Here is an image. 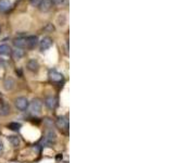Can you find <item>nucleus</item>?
<instances>
[{
  "mask_svg": "<svg viewBox=\"0 0 174 163\" xmlns=\"http://www.w3.org/2000/svg\"><path fill=\"white\" fill-rule=\"evenodd\" d=\"M57 126L62 129L68 128V126H69V121H68V119L65 118V116H59L58 120H57Z\"/></svg>",
  "mask_w": 174,
  "mask_h": 163,
  "instance_id": "nucleus-9",
  "label": "nucleus"
},
{
  "mask_svg": "<svg viewBox=\"0 0 174 163\" xmlns=\"http://www.w3.org/2000/svg\"><path fill=\"white\" fill-rule=\"evenodd\" d=\"M41 107H43V103L39 99H33L32 102L28 103V108H30V111L34 115H39L41 112Z\"/></svg>",
  "mask_w": 174,
  "mask_h": 163,
  "instance_id": "nucleus-1",
  "label": "nucleus"
},
{
  "mask_svg": "<svg viewBox=\"0 0 174 163\" xmlns=\"http://www.w3.org/2000/svg\"><path fill=\"white\" fill-rule=\"evenodd\" d=\"M45 105L48 109H50V110L54 109V108L57 107V99L52 96L47 97V98L45 99Z\"/></svg>",
  "mask_w": 174,
  "mask_h": 163,
  "instance_id": "nucleus-8",
  "label": "nucleus"
},
{
  "mask_svg": "<svg viewBox=\"0 0 174 163\" xmlns=\"http://www.w3.org/2000/svg\"><path fill=\"white\" fill-rule=\"evenodd\" d=\"M39 2H40V0H31V3H32L33 6H35V7H38Z\"/></svg>",
  "mask_w": 174,
  "mask_h": 163,
  "instance_id": "nucleus-20",
  "label": "nucleus"
},
{
  "mask_svg": "<svg viewBox=\"0 0 174 163\" xmlns=\"http://www.w3.org/2000/svg\"><path fill=\"white\" fill-rule=\"evenodd\" d=\"M11 1L10 0H1L0 1V10L1 11H7L11 8Z\"/></svg>",
  "mask_w": 174,
  "mask_h": 163,
  "instance_id": "nucleus-13",
  "label": "nucleus"
},
{
  "mask_svg": "<svg viewBox=\"0 0 174 163\" xmlns=\"http://www.w3.org/2000/svg\"><path fill=\"white\" fill-rule=\"evenodd\" d=\"M14 103H15V107H16L20 111H25L28 108V100L25 97H19V98H16Z\"/></svg>",
  "mask_w": 174,
  "mask_h": 163,
  "instance_id": "nucleus-2",
  "label": "nucleus"
},
{
  "mask_svg": "<svg viewBox=\"0 0 174 163\" xmlns=\"http://www.w3.org/2000/svg\"><path fill=\"white\" fill-rule=\"evenodd\" d=\"M11 54V48L8 45H0V56H8Z\"/></svg>",
  "mask_w": 174,
  "mask_h": 163,
  "instance_id": "nucleus-14",
  "label": "nucleus"
},
{
  "mask_svg": "<svg viewBox=\"0 0 174 163\" xmlns=\"http://www.w3.org/2000/svg\"><path fill=\"white\" fill-rule=\"evenodd\" d=\"M10 113V107L8 105H0V115L6 116Z\"/></svg>",
  "mask_w": 174,
  "mask_h": 163,
  "instance_id": "nucleus-16",
  "label": "nucleus"
},
{
  "mask_svg": "<svg viewBox=\"0 0 174 163\" xmlns=\"http://www.w3.org/2000/svg\"><path fill=\"white\" fill-rule=\"evenodd\" d=\"M13 44H14L15 48H20V49H23V48L26 47L25 38H16L13 41Z\"/></svg>",
  "mask_w": 174,
  "mask_h": 163,
  "instance_id": "nucleus-12",
  "label": "nucleus"
},
{
  "mask_svg": "<svg viewBox=\"0 0 174 163\" xmlns=\"http://www.w3.org/2000/svg\"><path fill=\"white\" fill-rule=\"evenodd\" d=\"M25 41H26V47L28 48V49H33V48H35L37 46V44H38V38H37V36H28L27 38H25Z\"/></svg>",
  "mask_w": 174,
  "mask_h": 163,
  "instance_id": "nucleus-4",
  "label": "nucleus"
},
{
  "mask_svg": "<svg viewBox=\"0 0 174 163\" xmlns=\"http://www.w3.org/2000/svg\"><path fill=\"white\" fill-rule=\"evenodd\" d=\"M27 68L30 71L32 72H37L39 70V64L36 60H30L27 63Z\"/></svg>",
  "mask_w": 174,
  "mask_h": 163,
  "instance_id": "nucleus-10",
  "label": "nucleus"
},
{
  "mask_svg": "<svg viewBox=\"0 0 174 163\" xmlns=\"http://www.w3.org/2000/svg\"><path fill=\"white\" fill-rule=\"evenodd\" d=\"M51 6H52L51 0H40V2L38 4V8L41 12H47V11L50 10Z\"/></svg>",
  "mask_w": 174,
  "mask_h": 163,
  "instance_id": "nucleus-5",
  "label": "nucleus"
},
{
  "mask_svg": "<svg viewBox=\"0 0 174 163\" xmlns=\"http://www.w3.org/2000/svg\"><path fill=\"white\" fill-rule=\"evenodd\" d=\"M51 2H54L57 6H60V4H62L64 2V0H51Z\"/></svg>",
  "mask_w": 174,
  "mask_h": 163,
  "instance_id": "nucleus-19",
  "label": "nucleus"
},
{
  "mask_svg": "<svg viewBox=\"0 0 174 163\" xmlns=\"http://www.w3.org/2000/svg\"><path fill=\"white\" fill-rule=\"evenodd\" d=\"M52 39L49 38V37H44L40 40V50L41 51H45V50L49 49L52 46Z\"/></svg>",
  "mask_w": 174,
  "mask_h": 163,
  "instance_id": "nucleus-6",
  "label": "nucleus"
},
{
  "mask_svg": "<svg viewBox=\"0 0 174 163\" xmlns=\"http://www.w3.org/2000/svg\"><path fill=\"white\" fill-rule=\"evenodd\" d=\"M9 140L14 147H17L20 145V138L17 136H9Z\"/></svg>",
  "mask_w": 174,
  "mask_h": 163,
  "instance_id": "nucleus-17",
  "label": "nucleus"
},
{
  "mask_svg": "<svg viewBox=\"0 0 174 163\" xmlns=\"http://www.w3.org/2000/svg\"><path fill=\"white\" fill-rule=\"evenodd\" d=\"M9 129H11V131H14V132H17L20 128H21V124L20 123H10V124L8 125Z\"/></svg>",
  "mask_w": 174,
  "mask_h": 163,
  "instance_id": "nucleus-18",
  "label": "nucleus"
},
{
  "mask_svg": "<svg viewBox=\"0 0 174 163\" xmlns=\"http://www.w3.org/2000/svg\"><path fill=\"white\" fill-rule=\"evenodd\" d=\"M56 138H57L56 133H54V131H51V129H49V131H47V133H46V136H45V138H44V140H45L46 145H49V144H51V142H54V140H56Z\"/></svg>",
  "mask_w": 174,
  "mask_h": 163,
  "instance_id": "nucleus-7",
  "label": "nucleus"
},
{
  "mask_svg": "<svg viewBox=\"0 0 174 163\" xmlns=\"http://www.w3.org/2000/svg\"><path fill=\"white\" fill-rule=\"evenodd\" d=\"M4 88H6L7 90H11L13 87H14V81H13V78L9 77L7 78L6 81H4Z\"/></svg>",
  "mask_w": 174,
  "mask_h": 163,
  "instance_id": "nucleus-15",
  "label": "nucleus"
},
{
  "mask_svg": "<svg viewBox=\"0 0 174 163\" xmlns=\"http://www.w3.org/2000/svg\"><path fill=\"white\" fill-rule=\"evenodd\" d=\"M12 57L15 59V60H20L24 57V51L23 49H20V48H15L12 51Z\"/></svg>",
  "mask_w": 174,
  "mask_h": 163,
  "instance_id": "nucleus-11",
  "label": "nucleus"
},
{
  "mask_svg": "<svg viewBox=\"0 0 174 163\" xmlns=\"http://www.w3.org/2000/svg\"><path fill=\"white\" fill-rule=\"evenodd\" d=\"M49 78L51 82H54V83H60V82L63 81V75L61 73H59L56 70H51L49 72Z\"/></svg>",
  "mask_w": 174,
  "mask_h": 163,
  "instance_id": "nucleus-3",
  "label": "nucleus"
},
{
  "mask_svg": "<svg viewBox=\"0 0 174 163\" xmlns=\"http://www.w3.org/2000/svg\"><path fill=\"white\" fill-rule=\"evenodd\" d=\"M3 150H4V147H3V144H2V142H0V156L3 153Z\"/></svg>",
  "mask_w": 174,
  "mask_h": 163,
  "instance_id": "nucleus-21",
  "label": "nucleus"
}]
</instances>
